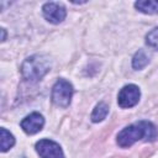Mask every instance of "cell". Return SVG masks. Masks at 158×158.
Listing matches in <instances>:
<instances>
[{"instance_id": "11", "label": "cell", "mask_w": 158, "mask_h": 158, "mask_svg": "<svg viewBox=\"0 0 158 158\" xmlns=\"http://www.w3.org/2000/svg\"><path fill=\"white\" fill-rule=\"evenodd\" d=\"M0 135H1V152H7L15 144V137L6 128H1Z\"/></svg>"}, {"instance_id": "1", "label": "cell", "mask_w": 158, "mask_h": 158, "mask_svg": "<svg viewBox=\"0 0 158 158\" xmlns=\"http://www.w3.org/2000/svg\"><path fill=\"white\" fill-rule=\"evenodd\" d=\"M158 137L157 127L149 121H138L132 125L126 126L121 130L116 137V142L120 147H131L135 142L144 139L147 142H153Z\"/></svg>"}, {"instance_id": "12", "label": "cell", "mask_w": 158, "mask_h": 158, "mask_svg": "<svg viewBox=\"0 0 158 158\" xmlns=\"http://www.w3.org/2000/svg\"><path fill=\"white\" fill-rule=\"evenodd\" d=\"M146 42H147V44L149 47H152V48H154V49L158 51V27L153 28L151 32L147 33Z\"/></svg>"}, {"instance_id": "3", "label": "cell", "mask_w": 158, "mask_h": 158, "mask_svg": "<svg viewBox=\"0 0 158 158\" xmlns=\"http://www.w3.org/2000/svg\"><path fill=\"white\" fill-rule=\"evenodd\" d=\"M73 93H74L73 85L65 79H59L56 81V84L52 88V101L57 106L67 107L72 101Z\"/></svg>"}, {"instance_id": "2", "label": "cell", "mask_w": 158, "mask_h": 158, "mask_svg": "<svg viewBox=\"0 0 158 158\" xmlns=\"http://www.w3.org/2000/svg\"><path fill=\"white\" fill-rule=\"evenodd\" d=\"M51 59L46 54H33L23 60L21 74L27 81L36 83L51 70Z\"/></svg>"}, {"instance_id": "10", "label": "cell", "mask_w": 158, "mask_h": 158, "mask_svg": "<svg viewBox=\"0 0 158 158\" xmlns=\"http://www.w3.org/2000/svg\"><path fill=\"white\" fill-rule=\"evenodd\" d=\"M107 112H109V106L105 102H99L95 106V109L93 110L90 118H91L93 122H100L106 117Z\"/></svg>"}, {"instance_id": "8", "label": "cell", "mask_w": 158, "mask_h": 158, "mask_svg": "<svg viewBox=\"0 0 158 158\" xmlns=\"http://www.w3.org/2000/svg\"><path fill=\"white\" fill-rule=\"evenodd\" d=\"M135 7L143 14H157L158 12V0H144V1H136Z\"/></svg>"}, {"instance_id": "13", "label": "cell", "mask_w": 158, "mask_h": 158, "mask_svg": "<svg viewBox=\"0 0 158 158\" xmlns=\"http://www.w3.org/2000/svg\"><path fill=\"white\" fill-rule=\"evenodd\" d=\"M1 32H2V38H1V41H5V36H6L5 30H4V28H1Z\"/></svg>"}, {"instance_id": "4", "label": "cell", "mask_w": 158, "mask_h": 158, "mask_svg": "<svg viewBox=\"0 0 158 158\" xmlns=\"http://www.w3.org/2000/svg\"><path fill=\"white\" fill-rule=\"evenodd\" d=\"M141 98V91L139 88L135 84H128L125 85L117 95V102L118 106L122 109H130L132 106H135Z\"/></svg>"}, {"instance_id": "5", "label": "cell", "mask_w": 158, "mask_h": 158, "mask_svg": "<svg viewBox=\"0 0 158 158\" xmlns=\"http://www.w3.org/2000/svg\"><path fill=\"white\" fill-rule=\"evenodd\" d=\"M36 151L41 158H64L60 146L52 139H40L36 143Z\"/></svg>"}, {"instance_id": "6", "label": "cell", "mask_w": 158, "mask_h": 158, "mask_svg": "<svg viewBox=\"0 0 158 158\" xmlns=\"http://www.w3.org/2000/svg\"><path fill=\"white\" fill-rule=\"evenodd\" d=\"M42 14L48 22L57 25V23H60L65 19L67 10L59 2H46L42 6Z\"/></svg>"}, {"instance_id": "7", "label": "cell", "mask_w": 158, "mask_h": 158, "mask_svg": "<svg viewBox=\"0 0 158 158\" xmlns=\"http://www.w3.org/2000/svg\"><path fill=\"white\" fill-rule=\"evenodd\" d=\"M44 126V118L40 112H32L21 121V128L27 135H35L40 132Z\"/></svg>"}, {"instance_id": "9", "label": "cell", "mask_w": 158, "mask_h": 158, "mask_svg": "<svg viewBox=\"0 0 158 158\" xmlns=\"http://www.w3.org/2000/svg\"><path fill=\"white\" fill-rule=\"evenodd\" d=\"M148 63H149V56L143 49H139L132 58V67L135 69H143Z\"/></svg>"}]
</instances>
